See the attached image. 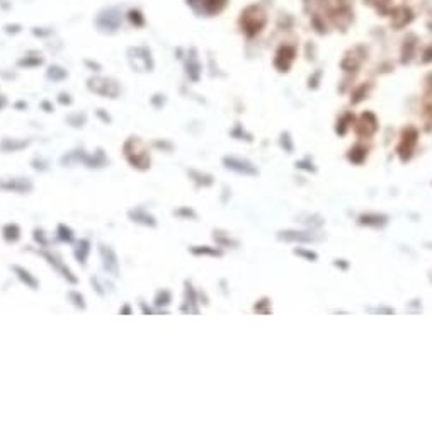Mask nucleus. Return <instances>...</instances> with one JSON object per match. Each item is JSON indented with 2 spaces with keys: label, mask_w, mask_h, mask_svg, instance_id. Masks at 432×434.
Returning a JSON list of instances; mask_svg holds the SVG:
<instances>
[{
  "label": "nucleus",
  "mask_w": 432,
  "mask_h": 434,
  "mask_svg": "<svg viewBox=\"0 0 432 434\" xmlns=\"http://www.w3.org/2000/svg\"><path fill=\"white\" fill-rule=\"evenodd\" d=\"M73 160H82L87 167H104V165L109 164V160L105 158V155L102 154V150H97L95 152V155H87L85 152L82 150H77V152H71L70 155H65L63 158H61V164H70V162Z\"/></svg>",
  "instance_id": "nucleus-2"
},
{
  "label": "nucleus",
  "mask_w": 432,
  "mask_h": 434,
  "mask_svg": "<svg viewBox=\"0 0 432 434\" xmlns=\"http://www.w3.org/2000/svg\"><path fill=\"white\" fill-rule=\"evenodd\" d=\"M99 254H101L104 269L107 271L109 274H112V276H118V274H119V262H118V256H116L114 250H112L109 245L101 243V245H99Z\"/></svg>",
  "instance_id": "nucleus-3"
},
{
  "label": "nucleus",
  "mask_w": 432,
  "mask_h": 434,
  "mask_svg": "<svg viewBox=\"0 0 432 434\" xmlns=\"http://www.w3.org/2000/svg\"><path fill=\"white\" fill-rule=\"evenodd\" d=\"M128 215H129V218H131L133 222L139 223V225H145V226H155L156 225L155 218H153V216L150 215L145 208H135V209H131Z\"/></svg>",
  "instance_id": "nucleus-6"
},
{
  "label": "nucleus",
  "mask_w": 432,
  "mask_h": 434,
  "mask_svg": "<svg viewBox=\"0 0 432 434\" xmlns=\"http://www.w3.org/2000/svg\"><path fill=\"white\" fill-rule=\"evenodd\" d=\"M225 164H226L228 169H233L237 172H247V174H254L255 172L248 162H242V160H237V158H225Z\"/></svg>",
  "instance_id": "nucleus-9"
},
{
  "label": "nucleus",
  "mask_w": 432,
  "mask_h": 434,
  "mask_svg": "<svg viewBox=\"0 0 432 434\" xmlns=\"http://www.w3.org/2000/svg\"><path fill=\"white\" fill-rule=\"evenodd\" d=\"M27 143H29V141H16V140H9V138H5V140L0 143V150H3V152H19L20 148L27 147Z\"/></svg>",
  "instance_id": "nucleus-11"
},
{
  "label": "nucleus",
  "mask_w": 432,
  "mask_h": 434,
  "mask_svg": "<svg viewBox=\"0 0 432 434\" xmlns=\"http://www.w3.org/2000/svg\"><path fill=\"white\" fill-rule=\"evenodd\" d=\"M0 189L3 191H12V192H29L33 189V184H31L29 179H22V177H16V179H3L0 181Z\"/></svg>",
  "instance_id": "nucleus-5"
},
{
  "label": "nucleus",
  "mask_w": 432,
  "mask_h": 434,
  "mask_svg": "<svg viewBox=\"0 0 432 434\" xmlns=\"http://www.w3.org/2000/svg\"><path fill=\"white\" fill-rule=\"evenodd\" d=\"M2 235L7 242H17L20 239V228L17 223H7L2 228Z\"/></svg>",
  "instance_id": "nucleus-8"
},
{
  "label": "nucleus",
  "mask_w": 432,
  "mask_h": 434,
  "mask_svg": "<svg viewBox=\"0 0 432 434\" xmlns=\"http://www.w3.org/2000/svg\"><path fill=\"white\" fill-rule=\"evenodd\" d=\"M88 252H90V242H88L87 239L80 240L77 249H75V257H77L78 262L85 264V260H87V257H88Z\"/></svg>",
  "instance_id": "nucleus-10"
},
{
  "label": "nucleus",
  "mask_w": 432,
  "mask_h": 434,
  "mask_svg": "<svg viewBox=\"0 0 432 434\" xmlns=\"http://www.w3.org/2000/svg\"><path fill=\"white\" fill-rule=\"evenodd\" d=\"M34 239H36V242H39L43 247H46V245H48V240L44 239V235H43V230H39V228H36V230H34Z\"/></svg>",
  "instance_id": "nucleus-15"
},
{
  "label": "nucleus",
  "mask_w": 432,
  "mask_h": 434,
  "mask_svg": "<svg viewBox=\"0 0 432 434\" xmlns=\"http://www.w3.org/2000/svg\"><path fill=\"white\" fill-rule=\"evenodd\" d=\"M58 239L61 240V242H73V232H71V228H68L67 225H58Z\"/></svg>",
  "instance_id": "nucleus-12"
},
{
  "label": "nucleus",
  "mask_w": 432,
  "mask_h": 434,
  "mask_svg": "<svg viewBox=\"0 0 432 434\" xmlns=\"http://www.w3.org/2000/svg\"><path fill=\"white\" fill-rule=\"evenodd\" d=\"M122 152H124L126 160H128L129 164L133 165V167L141 169V171H145V169L150 167L148 148H146V145L143 143V141L139 140L138 137H131V138H129V140L124 143V148H122Z\"/></svg>",
  "instance_id": "nucleus-1"
},
{
  "label": "nucleus",
  "mask_w": 432,
  "mask_h": 434,
  "mask_svg": "<svg viewBox=\"0 0 432 434\" xmlns=\"http://www.w3.org/2000/svg\"><path fill=\"white\" fill-rule=\"evenodd\" d=\"M170 303V293L167 290H162L156 293L155 296V305L156 307H160V305H169Z\"/></svg>",
  "instance_id": "nucleus-14"
},
{
  "label": "nucleus",
  "mask_w": 432,
  "mask_h": 434,
  "mask_svg": "<svg viewBox=\"0 0 432 434\" xmlns=\"http://www.w3.org/2000/svg\"><path fill=\"white\" fill-rule=\"evenodd\" d=\"M12 271L27 288H31V290H37V288H39V281H37L27 269H24V267H20V266H12Z\"/></svg>",
  "instance_id": "nucleus-7"
},
{
  "label": "nucleus",
  "mask_w": 432,
  "mask_h": 434,
  "mask_svg": "<svg viewBox=\"0 0 432 434\" xmlns=\"http://www.w3.org/2000/svg\"><path fill=\"white\" fill-rule=\"evenodd\" d=\"M68 298H70L71 303H73L77 308H85V298L82 296L78 291H70V293H68Z\"/></svg>",
  "instance_id": "nucleus-13"
},
{
  "label": "nucleus",
  "mask_w": 432,
  "mask_h": 434,
  "mask_svg": "<svg viewBox=\"0 0 432 434\" xmlns=\"http://www.w3.org/2000/svg\"><path fill=\"white\" fill-rule=\"evenodd\" d=\"M39 254L44 257V259L48 260V262L51 264V266L54 267V269L58 271V273L61 274V276L65 278V279H67V281H70L71 284H75V283H77V278H75L73 274H71V271L68 269L67 266H65V264H63V260H61L60 257H58V256H54V254H51V252H46V250H41Z\"/></svg>",
  "instance_id": "nucleus-4"
}]
</instances>
